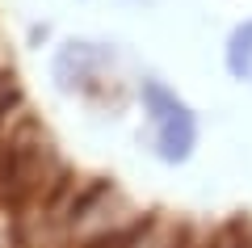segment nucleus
<instances>
[{"label": "nucleus", "mask_w": 252, "mask_h": 248, "mask_svg": "<svg viewBox=\"0 0 252 248\" xmlns=\"http://www.w3.org/2000/svg\"><path fill=\"white\" fill-rule=\"evenodd\" d=\"M227 71L240 80L252 76V21H244L231 34V42H227Z\"/></svg>", "instance_id": "2"}, {"label": "nucleus", "mask_w": 252, "mask_h": 248, "mask_svg": "<svg viewBox=\"0 0 252 248\" xmlns=\"http://www.w3.org/2000/svg\"><path fill=\"white\" fill-rule=\"evenodd\" d=\"M139 97H143V109H147V118L156 126V156L164 164L189 160L193 147H198V118H193V109L172 89H164L160 80H143Z\"/></svg>", "instance_id": "1"}]
</instances>
